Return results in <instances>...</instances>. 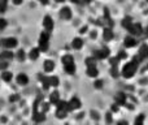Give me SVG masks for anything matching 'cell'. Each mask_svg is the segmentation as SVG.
Listing matches in <instances>:
<instances>
[{
    "mask_svg": "<svg viewBox=\"0 0 148 125\" xmlns=\"http://www.w3.org/2000/svg\"><path fill=\"white\" fill-rule=\"evenodd\" d=\"M68 113H69V112H66V111H64V110H60V108H57V110H56L57 119H65L68 116Z\"/></svg>",
    "mask_w": 148,
    "mask_h": 125,
    "instance_id": "cell-28",
    "label": "cell"
},
{
    "mask_svg": "<svg viewBox=\"0 0 148 125\" xmlns=\"http://www.w3.org/2000/svg\"><path fill=\"white\" fill-rule=\"evenodd\" d=\"M110 76H112V77H118L117 66H112V68H110Z\"/></svg>",
    "mask_w": 148,
    "mask_h": 125,
    "instance_id": "cell-34",
    "label": "cell"
},
{
    "mask_svg": "<svg viewBox=\"0 0 148 125\" xmlns=\"http://www.w3.org/2000/svg\"><path fill=\"white\" fill-rule=\"evenodd\" d=\"M39 55H40V50L39 48H31L30 52H29V57L31 60H36L39 57Z\"/></svg>",
    "mask_w": 148,
    "mask_h": 125,
    "instance_id": "cell-20",
    "label": "cell"
},
{
    "mask_svg": "<svg viewBox=\"0 0 148 125\" xmlns=\"http://www.w3.org/2000/svg\"><path fill=\"white\" fill-rule=\"evenodd\" d=\"M109 55H110V50L108 48V47H103L101 50H96L92 56H94L96 60H103V59L109 57Z\"/></svg>",
    "mask_w": 148,
    "mask_h": 125,
    "instance_id": "cell-3",
    "label": "cell"
},
{
    "mask_svg": "<svg viewBox=\"0 0 148 125\" xmlns=\"http://www.w3.org/2000/svg\"><path fill=\"white\" fill-rule=\"evenodd\" d=\"M8 68V61H0V69L1 70H7Z\"/></svg>",
    "mask_w": 148,
    "mask_h": 125,
    "instance_id": "cell-37",
    "label": "cell"
},
{
    "mask_svg": "<svg viewBox=\"0 0 148 125\" xmlns=\"http://www.w3.org/2000/svg\"><path fill=\"white\" fill-rule=\"evenodd\" d=\"M40 82H42V86H43L44 90H47V89H49V87H51V85H49V77L40 76Z\"/></svg>",
    "mask_w": 148,
    "mask_h": 125,
    "instance_id": "cell-24",
    "label": "cell"
},
{
    "mask_svg": "<svg viewBox=\"0 0 148 125\" xmlns=\"http://www.w3.org/2000/svg\"><path fill=\"white\" fill-rule=\"evenodd\" d=\"M60 17H61L62 20H70V18H72V9H70L69 7L61 8V10H60Z\"/></svg>",
    "mask_w": 148,
    "mask_h": 125,
    "instance_id": "cell-9",
    "label": "cell"
},
{
    "mask_svg": "<svg viewBox=\"0 0 148 125\" xmlns=\"http://www.w3.org/2000/svg\"><path fill=\"white\" fill-rule=\"evenodd\" d=\"M17 59L20 60V61H23V60L26 59V52L23 51V50H20V51H17Z\"/></svg>",
    "mask_w": 148,
    "mask_h": 125,
    "instance_id": "cell-30",
    "label": "cell"
},
{
    "mask_svg": "<svg viewBox=\"0 0 148 125\" xmlns=\"http://www.w3.org/2000/svg\"><path fill=\"white\" fill-rule=\"evenodd\" d=\"M40 108H42V110H40L42 112L46 113L47 111L49 110V103H44V102H42V103H40Z\"/></svg>",
    "mask_w": 148,
    "mask_h": 125,
    "instance_id": "cell-31",
    "label": "cell"
},
{
    "mask_svg": "<svg viewBox=\"0 0 148 125\" xmlns=\"http://www.w3.org/2000/svg\"><path fill=\"white\" fill-rule=\"evenodd\" d=\"M94 87H95V89H101V87H103V81H101V79H97V81H95Z\"/></svg>",
    "mask_w": 148,
    "mask_h": 125,
    "instance_id": "cell-36",
    "label": "cell"
},
{
    "mask_svg": "<svg viewBox=\"0 0 148 125\" xmlns=\"http://www.w3.org/2000/svg\"><path fill=\"white\" fill-rule=\"evenodd\" d=\"M55 1H56V3H64L65 0H55Z\"/></svg>",
    "mask_w": 148,
    "mask_h": 125,
    "instance_id": "cell-47",
    "label": "cell"
},
{
    "mask_svg": "<svg viewBox=\"0 0 148 125\" xmlns=\"http://www.w3.org/2000/svg\"><path fill=\"white\" fill-rule=\"evenodd\" d=\"M116 125H129V123H127L126 120H120Z\"/></svg>",
    "mask_w": 148,
    "mask_h": 125,
    "instance_id": "cell-39",
    "label": "cell"
},
{
    "mask_svg": "<svg viewBox=\"0 0 148 125\" xmlns=\"http://www.w3.org/2000/svg\"><path fill=\"white\" fill-rule=\"evenodd\" d=\"M39 3H40V4H43V5H47L49 3V0H39Z\"/></svg>",
    "mask_w": 148,
    "mask_h": 125,
    "instance_id": "cell-45",
    "label": "cell"
},
{
    "mask_svg": "<svg viewBox=\"0 0 148 125\" xmlns=\"http://www.w3.org/2000/svg\"><path fill=\"white\" fill-rule=\"evenodd\" d=\"M81 34H84V33H87V26H83V28L81 29V31H79Z\"/></svg>",
    "mask_w": 148,
    "mask_h": 125,
    "instance_id": "cell-44",
    "label": "cell"
},
{
    "mask_svg": "<svg viewBox=\"0 0 148 125\" xmlns=\"http://www.w3.org/2000/svg\"><path fill=\"white\" fill-rule=\"evenodd\" d=\"M60 94H59V91H53L51 95H49V103H51V104H55L56 106L57 103L60 102Z\"/></svg>",
    "mask_w": 148,
    "mask_h": 125,
    "instance_id": "cell-16",
    "label": "cell"
},
{
    "mask_svg": "<svg viewBox=\"0 0 148 125\" xmlns=\"http://www.w3.org/2000/svg\"><path fill=\"white\" fill-rule=\"evenodd\" d=\"M68 103H69V106H70V108H72V111H74V110H79V108L82 107L81 100H79L77 97H73Z\"/></svg>",
    "mask_w": 148,
    "mask_h": 125,
    "instance_id": "cell-10",
    "label": "cell"
},
{
    "mask_svg": "<svg viewBox=\"0 0 148 125\" xmlns=\"http://www.w3.org/2000/svg\"><path fill=\"white\" fill-rule=\"evenodd\" d=\"M33 119L35 123H43L46 120V115L42 111H36V112H33Z\"/></svg>",
    "mask_w": 148,
    "mask_h": 125,
    "instance_id": "cell-11",
    "label": "cell"
},
{
    "mask_svg": "<svg viewBox=\"0 0 148 125\" xmlns=\"http://www.w3.org/2000/svg\"><path fill=\"white\" fill-rule=\"evenodd\" d=\"M83 44H84V42L82 38H74L72 42V47L74 50H81L83 47Z\"/></svg>",
    "mask_w": 148,
    "mask_h": 125,
    "instance_id": "cell-15",
    "label": "cell"
},
{
    "mask_svg": "<svg viewBox=\"0 0 148 125\" xmlns=\"http://www.w3.org/2000/svg\"><path fill=\"white\" fill-rule=\"evenodd\" d=\"M62 61V65H69V64H74V57L72 56V55H64L61 59Z\"/></svg>",
    "mask_w": 148,
    "mask_h": 125,
    "instance_id": "cell-22",
    "label": "cell"
},
{
    "mask_svg": "<svg viewBox=\"0 0 148 125\" xmlns=\"http://www.w3.org/2000/svg\"><path fill=\"white\" fill-rule=\"evenodd\" d=\"M84 63H86L87 68H88V66H96V59H95L94 56L87 57V59L84 60Z\"/></svg>",
    "mask_w": 148,
    "mask_h": 125,
    "instance_id": "cell-26",
    "label": "cell"
},
{
    "mask_svg": "<svg viewBox=\"0 0 148 125\" xmlns=\"http://www.w3.org/2000/svg\"><path fill=\"white\" fill-rule=\"evenodd\" d=\"M49 85H51V87H57L60 85V79L57 76H51L49 77Z\"/></svg>",
    "mask_w": 148,
    "mask_h": 125,
    "instance_id": "cell-25",
    "label": "cell"
},
{
    "mask_svg": "<svg viewBox=\"0 0 148 125\" xmlns=\"http://www.w3.org/2000/svg\"><path fill=\"white\" fill-rule=\"evenodd\" d=\"M17 99H18L17 95H12V97H9V100H10V102H16Z\"/></svg>",
    "mask_w": 148,
    "mask_h": 125,
    "instance_id": "cell-40",
    "label": "cell"
},
{
    "mask_svg": "<svg viewBox=\"0 0 148 125\" xmlns=\"http://www.w3.org/2000/svg\"><path fill=\"white\" fill-rule=\"evenodd\" d=\"M7 25H8L7 20H5V18H0V30H4V29L7 28Z\"/></svg>",
    "mask_w": 148,
    "mask_h": 125,
    "instance_id": "cell-33",
    "label": "cell"
},
{
    "mask_svg": "<svg viewBox=\"0 0 148 125\" xmlns=\"http://www.w3.org/2000/svg\"><path fill=\"white\" fill-rule=\"evenodd\" d=\"M12 78H13V74L10 73L9 70H3L1 72V79H3V81L10 82V81H12Z\"/></svg>",
    "mask_w": 148,
    "mask_h": 125,
    "instance_id": "cell-21",
    "label": "cell"
},
{
    "mask_svg": "<svg viewBox=\"0 0 148 125\" xmlns=\"http://www.w3.org/2000/svg\"><path fill=\"white\" fill-rule=\"evenodd\" d=\"M136 70H138V64L135 61H130L123 65L121 73H122V76L125 77V78H131V77H134V74L136 73Z\"/></svg>",
    "mask_w": 148,
    "mask_h": 125,
    "instance_id": "cell-1",
    "label": "cell"
},
{
    "mask_svg": "<svg viewBox=\"0 0 148 125\" xmlns=\"http://www.w3.org/2000/svg\"><path fill=\"white\" fill-rule=\"evenodd\" d=\"M97 74H99V70H97L96 66H88L87 68V76L88 77L95 78V77H97Z\"/></svg>",
    "mask_w": 148,
    "mask_h": 125,
    "instance_id": "cell-18",
    "label": "cell"
},
{
    "mask_svg": "<svg viewBox=\"0 0 148 125\" xmlns=\"http://www.w3.org/2000/svg\"><path fill=\"white\" fill-rule=\"evenodd\" d=\"M1 44H3V47H5V50H13V48L17 47L18 41L16 38H13V37H9V38L3 39Z\"/></svg>",
    "mask_w": 148,
    "mask_h": 125,
    "instance_id": "cell-4",
    "label": "cell"
},
{
    "mask_svg": "<svg viewBox=\"0 0 148 125\" xmlns=\"http://www.w3.org/2000/svg\"><path fill=\"white\" fill-rule=\"evenodd\" d=\"M117 111H118V106L114 103V104L112 106V112H117Z\"/></svg>",
    "mask_w": 148,
    "mask_h": 125,
    "instance_id": "cell-41",
    "label": "cell"
},
{
    "mask_svg": "<svg viewBox=\"0 0 148 125\" xmlns=\"http://www.w3.org/2000/svg\"><path fill=\"white\" fill-rule=\"evenodd\" d=\"M43 68H44V72H52L55 69V63L52 60H46L43 64Z\"/></svg>",
    "mask_w": 148,
    "mask_h": 125,
    "instance_id": "cell-19",
    "label": "cell"
},
{
    "mask_svg": "<svg viewBox=\"0 0 148 125\" xmlns=\"http://www.w3.org/2000/svg\"><path fill=\"white\" fill-rule=\"evenodd\" d=\"M107 121H108V123H110V121H112V113H107Z\"/></svg>",
    "mask_w": 148,
    "mask_h": 125,
    "instance_id": "cell-43",
    "label": "cell"
},
{
    "mask_svg": "<svg viewBox=\"0 0 148 125\" xmlns=\"http://www.w3.org/2000/svg\"><path fill=\"white\" fill-rule=\"evenodd\" d=\"M7 10V4L4 3H0V13H4Z\"/></svg>",
    "mask_w": 148,
    "mask_h": 125,
    "instance_id": "cell-38",
    "label": "cell"
},
{
    "mask_svg": "<svg viewBox=\"0 0 148 125\" xmlns=\"http://www.w3.org/2000/svg\"><path fill=\"white\" fill-rule=\"evenodd\" d=\"M129 33H130L133 37H139V35H142V34L144 33V30H143V28H142L140 23L134 22L133 25H131V28L129 29Z\"/></svg>",
    "mask_w": 148,
    "mask_h": 125,
    "instance_id": "cell-5",
    "label": "cell"
},
{
    "mask_svg": "<svg viewBox=\"0 0 148 125\" xmlns=\"http://www.w3.org/2000/svg\"><path fill=\"white\" fill-rule=\"evenodd\" d=\"M117 57L120 60H123V59H126V57H127V54H126L125 51H120V52H118V55H117Z\"/></svg>",
    "mask_w": 148,
    "mask_h": 125,
    "instance_id": "cell-35",
    "label": "cell"
},
{
    "mask_svg": "<svg viewBox=\"0 0 148 125\" xmlns=\"http://www.w3.org/2000/svg\"><path fill=\"white\" fill-rule=\"evenodd\" d=\"M136 43H138V42H136L135 37H133V35H129L123 39V44H125L126 48H133V47L136 46Z\"/></svg>",
    "mask_w": 148,
    "mask_h": 125,
    "instance_id": "cell-7",
    "label": "cell"
},
{
    "mask_svg": "<svg viewBox=\"0 0 148 125\" xmlns=\"http://www.w3.org/2000/svg\"><path fill=\"white\" fill-rule=\"evenodd\" d=\"M13 1V4H16V5H20V4H22V1L23 0H12Z\"/></svg>",
    "mask_w": 148,
    "mask_h": 125,
    "instance_id": "cell-42",
    "label": "cell"
},
{
    "mask_svg": "<svg viewBox=\"0 0 148 125\" xmlns=\"http://www.w3.org/2000/svg\"><path fill=\"white\" fill-rule=\"evenodd\" d=\"M147 1H148V0H147Z\"/></svg>",
    "mask_w": 148,
    "mask_h": 125,
    "instance_id": "cell-50",
    "label": "cell"
},
{
    "mask_svg": "<svg viewBox=\"0 0 148 125\" xmlns=\"http://www.w3.org/2000/svg\"><path fill=\"white\" fill-rule=\"evenodd\" d=\"M126 94L125 93H118L117 97H116V103L118 106H126Z\"/></svg>",
    "mask_w": 148,
    "mask_h": 125,
    "instance_id": "cell-14",
    "label": "cell"
},
{
    "mask_svg": "<svg viewBox=\"0 0 148 125\" xmlns=\"http://www.w3.org/2000/svg\"><path fill=\"white\" fill-rule=\"evenodd\" d=\"M17 84L20 85V86H26V85L29 84V77L26 76L25 73H20L17 76Z\"/></svg>",
    "mask_w": 148,
    "mask_h": 125,
    "instance_id": "cell-12",
    "label": "cell"
},
{
    "mask_svg": "<svg viewBox=\"0 0 148 125\" xmlns=\"http://www.w3.org/2000/svg\"><path fill=\"white\" fill-rule=\"evenodd\" d=\"M53 26H55L53 20H52L49 16H46V17L43 18V28H44V30L48 31V33H51V31L53 30Z\"/></svg>",
    "mask_w": 148,
    "mask_h": 125,
    "instance_id": "cell-6",
    "label": "cell"
},
{
    "mask_svg": "<svg viewBox=\"0 0 148 125\" xmlns=\"http://www.w3.org/2000/svg\"><path fill=\"white\" fill-rule=\"evenodd\" d=\"M13 52H12V50H4V51H1L0 52V60L1 61H9V60H12L13 59Z\"/></svg>",
    "mask_w": 148,
    "mask_h": 125,
    "instance_id": "cell-8",
    "label": "cell"
},
{
    "mask_svg": "<svg viewBox=\"0 0 148 125\" xmlns=\"http://www.w3.org/2000/svg\"><path fill=\"white\" fill-rule=\"evenodd\" d=\"M138 55L143 60H146L147 57H148V46H146V44H144V46H142L140 50H139V52H138Z\"/></svg>",
    "mask_w": 148,
    "mask_h": 125,
    "instance_id": "cell-23",
    "label": "cell"
},
{
    "mask_svg": "<svg viewBox=\"0 0 148 125\" xmlns=\"http://www.w3.org/2000/svg\"><path fill=\"white\" fill-rule=\"evenodd\" d=\"M0 3H4V4H7L8 0H0Z\"/></svg>",
    "mask_w": 148,
    "mask_h": 125,
    "instance_id": "cell-48",
    "label": "cell"
},
{
    "mask_svg": "<svg viewBox=\"0 0 148 125\" xmlns=\"http://www.w3.org/2000/svg\"><path fill=\"white\" fill-rule=\"evenodd\" d=\"M144 34H146V35H147V37H148V28H147V29H146V30H144Z\"/></svg>",
    "mask_w": 148,
    "mask_h": 125,
    "instance_id": "cell-49",
    "label": "cell"
},
{
    "mask_svg": "<svg viewBox=\"0 0 148 125\" xmlns=\"http://www.w3.org/2000/svg\"><path fill=\"white\" fill-rule=\"evenodd\" d=\"M134 125H144V115L136 116L135 121H134Z\"/></svg>",
    "mask_w": 148,
    "mask_h": 125,
    "instance_id": "cell-29",
    "label": "cell"
},
{
    "mask_svg": "<svg viewBox=\"0 0 148 125\" xmlns=\"http://www.w3.org/2000/svg\"><path fill=\"white\" fill-rule=\"evenodd\" d=\"M113 37H114V34H113V31H112V28H105L104 33H103V38H104V41L105 42L112 41Z\"/></svg>",
    "mask_w": 148,
    "mask_h": 125,
    "instance_id": "cell-13",
    "label": "cell"
},
{
    "mask_svg": "<svg viewBox=\"0 0 148 125\" xmlns=\"http://www.w3.org/2000/svg\"><path fill=\"white\" fill-rule=\"evenodd\" d=\"M133 18L129 17V16H126V17H123L122 20V28H125L126 30H129V29L131 28V25H133Z\"/></svg>",
    "mask_w": 148,
    "mask_h": 125,
    "instance_id": "cell-17",
    "label": "cell"
},
{
    "mask_svg": "<svg viewBox=\"0 0 148 125\" xmlns=\"http://www.w3.org/2000/svg\"><path fill=\"white\" fill-rule=\"evenodd\" d=\"M72 3H74V4H81L82 3V0H70Z\"/></svg>",
    "mask_w": 148,
    "mask_h": 125,
    "instance_id": "cell-46",
    "label": "cell"
},
{
    "mask_svg": "<svg viewBox=\"0 0 148 125\" xmlns=\"http://www.w3.org/2000/svg\"><path fill=\"white\" fill-rule=\"evenodd\" d=\"M118 61H120V59H118V57H110V59H109L110 66H117Z\"/></svg>",
    "mask_w": 148,
    "mask_h": 125,
    "instance_id": "cell-32",
    "label": "cell"
},
{
    "mask_svg": "<svg viewBox=\"0 0 148 125\" xmlns=\"http://www.w3.org/2000/svg\"><path fill=\"white\" fill-rule=\"evenodd\" d=\"M65 72H66L68 74H74L75 73V64H69V65H65Z\"/></svg>",
    "mask_w": 148,
    "mask_h": 125,
    "instance_id": "cell-27",
    "label": "cell"
},
{
    "mask_svg": "<svg viewBox=\"0 0 148 125\" xmlns=\"http://www.w3.org/2000/svg\"><path fill=\"white\" fill-rule=\"evenodd\" d=\"M48 46H49V33L44 30L43 33L40 34V37H39V47L38 48L40 50V52H46L47 50H48Z\"/></svg>",
    "mask_w": 148,
    "mask_h": 125,
    "instance_id": "cell-2",
    "label": "cell"
}]
</instances>
